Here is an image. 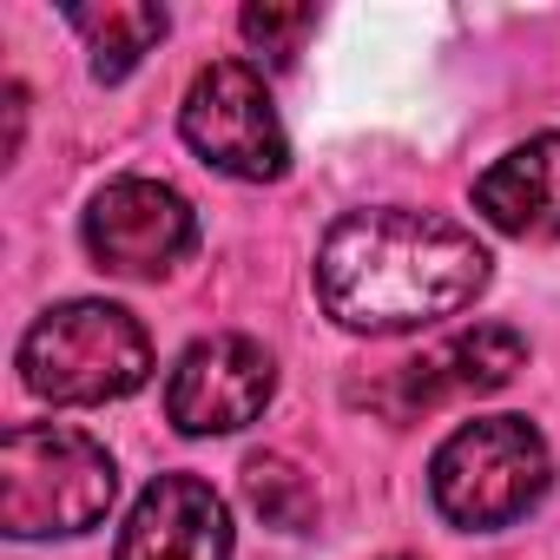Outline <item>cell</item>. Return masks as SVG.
<instances>
[{
    "label": "cell",
    "mask_w": 560,
    "mask_h": 560,
    "mask_svg": "<svg viewBox=\"0 0 560 560\" xmlns=\"http://www.w3.org/2000/svg\"><path fill=\"white\" fill-rule=\"evenodd\" d=\"M244 40L257 47V54H270V67H291V54H298V40L317 27V14L311 8H270V0H264V8H244Z\"/></svg>",
    "instance_id": "4fadbf2b"
},
{
    "label": "cell",
    "mask_w": 560,
    "mask_h": 560,
    "mask_svg": "<svg viewBox=\"0 0 560 560\" xmlns=\"http://www.w3.org/2000/svg\"><path fill=\"white\" fill-rule=\"evenodd\" d=\"M475 211L527 244H560V132H534L475 178Z\"/></svg>",
    "instance_id": "30bf717a"
},
{
    "label": "cell",
    "mask_w": 560,
    "mask_h": 560,
    "mask_svg": "<svg viewBox=\"0 0 560 560\" xmlns=\"http://www.w3.org/2000/svg\"><path fill=\"white\" fill-rule=\"evenodd\" d=\"M244 494H250V508H257L270 527H284V534H304V527L317 521V488H311V475H304L298 462H284V455H250V462H244Z\"/></svg>",
    "instance_id": "7c38bea8"
},
{
    "label": "cell",
    "mask_w": 560,
    "mask_h": 560,
    "mask_svg": "<svg viewBox=\"0 0 560 560\" xmlns=\"http://www.w3.org/2000/svg\"><path fill=\"white\" fill-rule=\"evenodd\" d=\"M547 481H553V455L527 416H475L429 462V494L442 521L468 534H494L521 521L547 494Z\"/></svg>",
    "instance_id": "277c9868"
},
{
    "label": "cell",
    "mask_w": 560,
    "mask_h": 560,
    "mask_svg": "<svg viewBox=\"0 0 560 560\" xmlns=\"http://www.w3.org/2000/svg\"><path fill=\"white\" fill-rule=\"evenodd\" d=\"M73 27L93 54V73L113 86L165 40V8H145V0H132V8H80Z\"/></svg>",
    "instance_id": "8fae6325"
},
{
    "label": "cell",
    "mask_w": 560,
    "mask_h": 560,
    "mask_svg": "<svg viewBox=\"0 0 560 560\" xmlns=\"http://www.w3.org/2000/svg\"><path fill=\"white\" fill-rule=\"evenodd\" d=\"M178 132H185V145H191L211 172H224V178L270 185V178L291 172L284 119H277V106H270L264 73L244 67V60H211V67L185 86Z\"/></svg>",
    "instance_id": "5b68a950"
},
{
    "label": "cell",
    "mask_w": 560,
    "mask_h": 560,
    "mask_svg": "<svg viewBox=\"0 0 560 560\" xmlns=\"http://www.w3.org/2000/svg\"><path fill=\"white\" fill-rule=\"evenodd\" d=\"M270 389H277L270 350L224 330V337H198L178 357V370L165 383V416L178 435H231L264 416Z\"/></svg>",
    "instance_id": "ba28073f"
},
{
    "label": "cell",
    "mask_w": 560,
    "mask_h": 560,
    "mask_svg": "<svg viewBox=\"0 0 560 560\" xmlns=\"http://www.w3.org/2000/svg\"><path fill=\"white\" fill-rule=\"evenodd\" d=\"M389 560H416V553H389Z\"/></svg>",
    "instance_id": "5bb4252c"
},
{
    "label": "cell",
    "mask_w": 560,
    "mask_h": 560,
    "mask_svg": "<svg viewBox=\"0 0 560 560\" xmlns=\"http://www.w3.org/2000/svg\"><path fill=\"white\" fill-rule=\"evenodd\" d=\"M86 250L113 277H165L198 250V211L159 178H113L86 205Z\"/></svg>",
    "instance_id": "8992f818"
},
{
    "label": "cell",
    "mask_w": 560,
    "mask_h": 560,
    "mask_svg": "<svg viewBox=\"0 0 560 560\" xmlns=\"http://www.w3.org/2000/svg\"><path fill=\"white\" fill-rule=\"evenodd\" d=\"M21 376L54 409H100L152 376V337L106 298H73L21 337Z\"/></svg>",
    "instance_id": "3957f363"
},
{
    "label": "cell",
    "mask_w": 560,
    "mask_h": 560,
    "mask_svg": "<svg viewBox=\"0 0 560 560\" xmlns=\"http://www.w3.org/2000/svg\"><path fill=\"white\" fill-rule=\"evenodd\" d=\"M494 257L481 237L435 211H350L330 224L317 250V298L357 337L422 330L435 317L468 311L488 291Z\"/></svg>",
    "instance_id": "6da1fadb"
},
{
    "label": "cell",
    "mask_w": 560,
    "mask_h": 560,
    "mask_svg": "<svg viewBox=\"0 0 560 560\" xmlns=\"http://www.w3.org/2000/svg\"><path fill=\"white\" fill-rule=\"evenodd\" d=\"M521 363H527V337H521V330H508V324H475V330H455V337L429 343L422 357L396 363V370L370 389V402H376L389 422H416V416H429V409H442V402H468V396L501 389Z\"/></svg>",
    "instance_id": "52a82bcc"
},
{
    "label": "cell",
    "mask_w": 560,
    "mask_h": 560,
    "mask_svg": "<svg viewBox=\"0 0 560 560\" xmlns=\"http://www.w3.org/2000/svg\"><path fill=\"white\" fill-rule=\"evenodd\" d=\"M113 494H119V468L86 429L21 422L0 442V527L14 540L86 534L106 521Z\"/></svg>",
    "instance_id": "7a4b0ae2"
},
{
    "label": "cell",
    "mask_w": 560,
    "mask_h": 560,
    "mask_svg": "<svg viewBox=\"0 0 560 560\" xmlns=\"http://www.w3.org/2000/svg\"><path fill=\"white\" fill-rule=\"evenodd\" d=\"M113 560H231V514L198 475H159L132 501Z\"/></svg>",
    "instance_id": "9c48e42d"
}]
</instances>
